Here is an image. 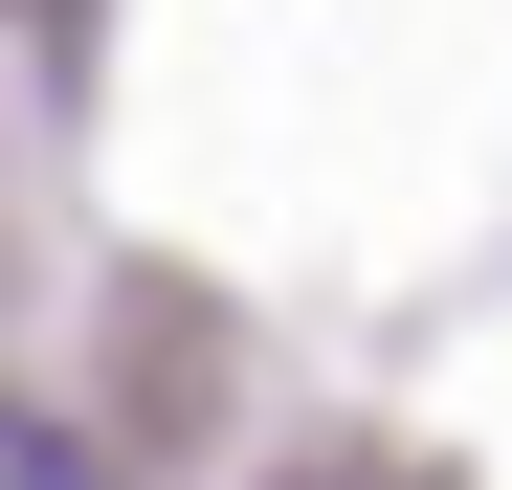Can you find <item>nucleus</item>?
<instances>
[{"label":"nucleus","mask_w":512,"mask_h":490,"mask_svg":"<svg viewBox=\"0 0 512 490\" xmlns=\"http://www.w3.org/2000/svg\"><path fill=\"white\" fill-rule=\"evenodd\" d=\"M0 490H112V468H90V446H67V424H45V401H0Z\"/></svg>","instance_id":"1"}]
</instances>
